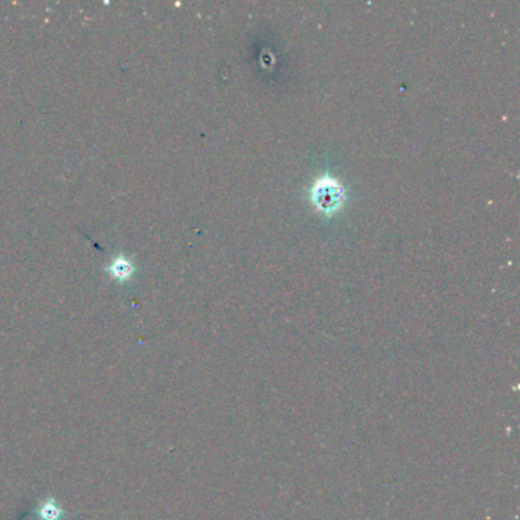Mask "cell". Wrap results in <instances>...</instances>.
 Returning <instances> with one entry per match:
<instances>
[{"label": "cell", "instance_id": "6da1fadb", "mask_svg": "<svg viewBox=\"0 0 520 520\" xmlns=\"http://www.w3.org/2000/svg\"><path fill=\"white\" fill-rule=\"evenodd\" d=\"M112 272H113V276H116V278L127 280L128 276L131 275V265L126 260H118L113 264Z\"/></svg>", "mask_w": 520, "mask_h": 520}]
</instances>
